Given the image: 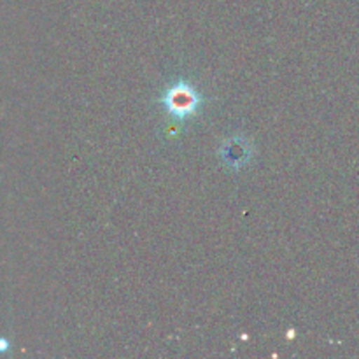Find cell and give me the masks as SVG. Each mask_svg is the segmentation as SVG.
<instances>
[{"label":"cell","instance_id":"1","mask_svg":"<svg viewBox=\"0 0 359 359\" xmlns=\"http://www.w3.org/2000/svg\"><path fill=\"white\" fill-rule=\"evenodd\" d=\"M203 102H205V97L200 93L198 88L186 79H179L172 83L160 98V104L163 105L167 114L174 121L181 123L198 114Z\"/></svg>","mask_w":359,"mask_h":359},{"label":"cell","instance_id":"2","mask_svg":"<svg viewBox=\"0 0 359 359\" xmlns=\"http://www.w3.org/2000/svg\"><path fill=\"white\" fill-rule=\"evenodd\" d=\"M219 156L224 161V165H228L233 170H238V168L245 167L252 158V144L245 137L235 135L221 146Z\"/></svg>","mask_w":359,"mask_h":359}]
</instances>
